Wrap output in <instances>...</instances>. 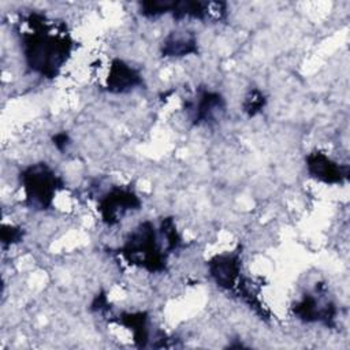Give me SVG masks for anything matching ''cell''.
I'll return each mask as SVG.
<instances>
[{
	"label": "cell",
	"mask_w": 350,
	"mask_h": 350,
	"mask_svg": "<svg viewBox=\"0 0 350 350\" xmlns=\"http://www.w3.org/2000/svg\"><path fill=\"white\" fill-rule=\"evenodd\" d=\"M305 165L310 178L325 185H342L349 178V165H342L334 161L320 150L308 153Z\"/></svg>",
	"instance_id": "ba28073f"
},
{
	"label": "cell",
	"mask_w": 350,
	"mask_h": 350,
	"mask_svg": "<svg viewBox=\"0 0 350 350\" xmlns=\"http://www.w3.org/2000/svg\"><path fill=\"white\" fill-rule=\"evenodd\" d=\"M242 247L238 246L232 252H226L213 256L208 262V273L215 284L226 291H237L241 280L242 271Z\"/></svg>",
	"instance_id": "52a82bcc"
},
{
	"label": "cell",
	"mask_w": 350,
	"mask_h": 350,
	"mask_svg": "<svg viewBox=\"0 0 350 350\" xmlns=\"http://www.w3.org/2000/svg\"><path fill=\"white\" fill-rule=\"evenodd\" d=\"M52 144L55 145V148H56L59 152H64V150L70 146L71 138H70L68 133L60 131V133H56V134L52 137Z\"/></svg>",
	"instance_id": "5bb4252c"
},
{
	"label": "cell",
	"mask_w": 350,
	"mask_h": 350,
	"mask_svg": "<svg viewBox=\"0 0 350 350\" xmlns=\"http://www.w3.org/2000/svg\"><path fill=\"white\" fill-rule=\"evenodd\" d=\"M90 309H92L93 312H100V313H104V312L108 310V299H107V295H105L104 291H100V293L94 297Z\"/></svg>",
	"instance_id": "9a60e30c"
},
{
	"label": "cell",
	"mask_w": 350,
	"mask_h": 350,
	"mask_svg": "<svg viewBox=\"0 0 350 350\" xmlns=\"http://www.w3.org/2000/svg\"><path fill=\"white\" fill-rule=\"evenodd\" d=\"M226 108L227 103L221 93L208 88H198L196 96L183 104L185 115L193 126L217 123L224 116Z\"/></svg>",
	"instance_id": "5b68a950"
},
{
	"label": "cell",
	"mask_w": 350,
	"mask_h": 350,
	"mask_svg": "<svg viewBox=\"0 0 350 350\" xmlns=\"http://www.w3.org/2000/svg\"><path fill=\"white\" fill-rule=\"evenodd\" d=\"M29 31H22L21 46L25 63L42 78H56L71 56L74 41L67 31L55 33L45 15L30 12L25 18Z\"/></svg>",
	"instance_id": "6da1fadb"
},
{
	"label": "cell",
	"mask_w": 350,
	"mask_h": 350,
	"mask_svg": "<svg viewBox=\"0 0 350 350\" xmlns=\"http://www.w3.org/2000/svg\"><path fill=\"white\" fill-rule=\"evenodd\" d=\"M19 183L25 193V205L34 211H48L56 194L66 187L60 175L45 161L25 167L19 174Z\"/></svg>",
	"instance_id": "3957f363"
},
{
	"label": "cell",
	"mask_w": 350,
	"mask_h": 350,
	"mask_svg": "<svg viewBox=\"0 0 350 350\" xmlns=\"http://www.w3.org/2000/svg\"><path fill=\"white\" fill-rule=\"evenodd\" d=\"M182 237L174 219L165 217L159 227L150 220L139 223L129 232L118 253L133 267L150 273H160L167 271L168 256L179 249Z\"/></svg>",
	"instance_id": "7a4b0ae2"
},
{
	"label": "cell",
	"mask_w": 350,
	"mask_h": 350,
	"mask_svg": "<svg viewBox=\"0 0 350 350\" xmlns=\"http://www.w3.org/2000/svg\"><path fill=\"white\" fill-rule=\"evenodd\" d=\"M198 40L191 30L170 31L160 46V53L164 57H185L189 55H198Z\"/></svg>",
	"instance_id": "30bf717a"
},
{
	"label": "cell",
	"mask_w": 350,
	"mask_h": 350,
	"mask_svg": "<svg viewBox=\"0 0 350 350\" xmlns=\"http://www.w3.org/2000/svg\"><path fill=\"white\" fill-rule=\"evenodd\" d=\"M115 321L131 331L137 347L144 349L149 345L150 328L149 314L146 312H123L115 317Z\"/></svg>",
	"instance_id": "8fae6325"
},
{
	"label": "cell",
	"mask_w": 350,
	"mask_h": 350,
	"mask_svg": "<svg viewBox=\"0 0 350 350\" xmlns=\"http://www.w3.org/2000/svg\"><path fill=\"white\" fill-rule=\"evenodd\" d=\"M144 85L141 72L122 59H113L109 66L105 81V90L113 94H123L133 92Z\"/></svg>",
	"instance_id": "9c48e42d"
},
{
	"label": "cell",
	"mask_w": 350,
	"mask_h": 350,
	"mask_svg": "<svg viewBox=\"0 0 350 350\" xmlns=\"http://www.w3.org/2000/svg\"><path fill=\"white\" fill-rule=\"evenodd\" d=\"M291 312L299 321L305 324L319 323L325 327H335L338 309L328 297L325 287L319 283L312 293H305L301 299L295 301Z\"/></svg>",
	"instance_id": "277c9868"
},
{
	"label": "cell",
	"mask_w": 350,
	"mask_h": 350,
	"mask_svg": "<svg viewBox=\"0 0 350 350\" xmlns=\"http://www.w3.org/2000/svg\"><path fill=\"white\" fill-rule=\"evenodd\" d=\"M23 235H25V231L22 227L4 224L1 227V232H0V239H1L3 247H8L11 245L19 243L23 239Z\"/></svg>",
	"instance_id": "4fadbf2b"
},
{
	"label": "cell",
	"mask_w": 350,
	"mask_h": 350,
	"mask_svg": "<svg viewBox=\"0 0 350 350\" xmlns=\"http://www.w3.org/2000/svg\"><path fill=\"white\" fill-rule=\"evenodd\" d=\"M141 205V198L131 187L112 186L100 197L97 202V211L103 223L108 227H112L116 226L129 212L138 211Z\"/></svg>",
	"instance_id": "8992f818"
},
{
	"label": "cell",
	"mask_w": 350,
	"mask_h": 350,
	"mask_svg": "<svg viewBox=\"0 0 350 350\" xmlns=\"http://www.w3.org/2000/svg\"><path fill=\"white\" fill-rule=\"evenodd\" d=\"M265 104H267V98L264 93L260 89L253 88L245 96V100L242 103V109L249 118H252V116H256L258 112H261Z\"/></svg>",
	"instance_id": "7c38bea8"
}]
</instances>
